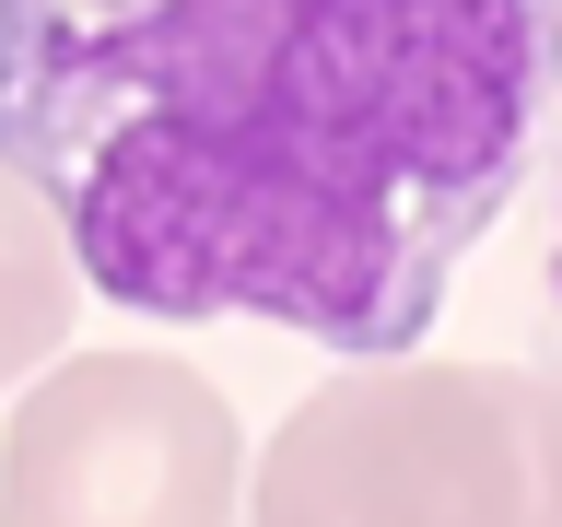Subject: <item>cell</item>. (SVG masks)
<instances>
[{
	"label": "cell",
	"instance_id": "3",
	"mask_svg": "<svg viewBox=\"0 0 562 527\" xmlns=\"http://www.w3.org/2000/svg\"><path fill=\"white\" fill-rule=\"evenodd\" d=\"M246 434L235 399L176 351H70L35 363L24 411L0 422V516H235Z\"/></svg>",
	"mask_w": 562,
	"mask_h": 527
},
{
	"label": "cell",
	"instance_id": "5",
	"mask_svg": "<svg viewBox=\"0 0 562 527\" xmlns=\"http://www.w3.org/2000/svg\"><path fill=\"white\" fill-rule=\"evenodd\" d=\"M539 293H551V316H562V223H551V258H539Z\"/></svg>",
	"mask_w": 562,
	"mask_h": 527
},
{
	"label": "cell",
	"instance_id": "2",
	"mask_svg": "<svg viewBox=\"0 0 562 527\" xmlns=\"http://www.w3.org/2000/svg\"><path fill=\"white\" fill-rule=\"evenodd\" d=\"M258 516H562V375L363 351L270 434Z\"/></svg>",
	"mask_w": 562,
	"mask_h": 527
},
{
	"label": "cell",
	"instance_id": "1",
	"mask_svg": "<svg viewBox=\"0 0 562 527\" xmlns=\"http://www.w3.org/2000/svg\"><path fill=\"white\" fill-rule=\"evenodd\" d=\"M562 130V0H0V153L165 328L411 351Z\"/></svg>",
	"mask_w": 562,
	"mask_h": 527
},
{
	"label": "cell",
	"instance_id": "4",
	"mask_svg": "<svg viewBox=\"0 0 562 527\" xmlns=\"http://www.w3.org/2000/svg\"><path fill=\"white\" fill-rule=\"evenodd\" d=\"M70 316H82V246H70L59 200L0 153V386L59 363Z\"/></svg>",
	"mask_w": 562,
	"mask_h": 527
}]
</instances>
